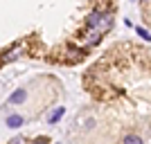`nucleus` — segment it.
<instances>
[{"label":"nucleus","mask_w":151,"mask_h":144,"mask_svg":"<svg viewBox=\"0 0 151 144\" xmlns=\"http://www.w3.org/2000/svg\"><path fill=\"white\" fill-rule=\"evenodd\" d=\"M20 54H23V45H16V47H12V50H7L2 57H0V63H12L14 59H18Z\"/></svg>","instance_id":"obj_1"},{"label":"nucleus","mask_w":151,"mask_h":144,"mask_svg":"<svg viewBox=\"0 0 151 144\" xmlns=\"http://www.w3.org/2000/svg\"><path fill=\"white\" fill-rule=\"evenodd\" d=\"M36 144H45V140H38V142H36Z\"/></svg>","instance_id":"obj_10"},{"label":"nucleus","mask_w":151,"mask_h":144,"mask_svg":"<svg viewBox=\"0 0 151 144\" xmlns=\"http://www.w3.org/2000/svg\"><path fill=\"white\" fill-rule=\"evenodd\" d=\"M111 27H113V16H111V14H104V16H101V20L97 23V27H95V32H97V34H101V32L111 29Z\"/></svg>","instance_id":"obj_2"},{"label":"nucleus","mask_w":151,"mask_h":144,"mask_svg":"<svg viewBox=\"0 0 151 144\" xmlns=\"http://www.w3.org/2000/svg\"><path fill=\"white\" fill-rule=\"evenodd\" d=\"M9 144H23V138H14V140H12Z\"/></svg>","instance_id":"obj_9"},{"label":"nucleus","mask_w":151,"mask_h":144,"mask_svg":"<svg viewBox=\"0 0 151 144\" xmlns=\"http://www.w3.org/2000/svg\"><path fill=\"white\" fill-rule=\"evenodd\" d=\"M27 99V92L25 90H18V92H14L12 97H9V104H20V101Z\"/></svg>","instance_id":"obj_4"},{"label":"nucleus","mask_w":151,"mask_h":144,"mask_svg":"<svg viewBox=\"0 0 151 144\" xmlns=\"http://www.w3.org/2000/svg\"><path fill=\"white\" fill-rule=\"evenodd\" d=\"M20 124H23V117H20V115H9V117H7V126L16 128V126H20Z\"/></svg>","instance_id":"obj_5"},{"label":"nucleus","mask_w":151,"mask_h":144,"mask_svg":"<svg viewBox=\"0 0 151 144\" xmlns=\"http://www.w3.org/2000/svg\"><path fill=\"white\" fill-rule=\"evenodd\" d=\"M124 144H145V142H142V138H140V135L129 133V135H124Z\"/></svg>","instance_id":"obj_6"},{"label":"nucleus","mask_w":151,"mask_h":144,"mask_svg":"<svg viewBox=\"0 0 151 144\" xmlns=\"http://www.w3.org/2000/svg\"><path fill=\"white\" fill-rule=\"evenodd\" d=\"M101 16H104L101 11H90V14H88V18H86L88 27H93V29H95V27H97V23L101 20Z\"/></svg>","instance_id":"obj_3"},{"label":"nucleus","mask_w":151,"mask_h":144,"mask_svg":"<svg viewBox=\"0 0 151 144\" xmlns=\"http://www.w3.org/2000/svg\"><path fill=\"white\" fill-rule=\"evenodd\" d=\"M138 36H142L145 41H151V34L147 29H142V27H138Z\"/></svg>","instance_id":"obj_8"},{"label":"nucleus","mask_w":151,"mask_h":144,"mask_svg":"<svg viewBox=\"0 0 151 144\" xmlns=\"http://www.w3.org/2000/svg\"><path fill=\"white\" fill-rule=\"evenodd\" d=\"M61 117H63V108H57V110H54V113L47 117V122H50V124H54V122H59Z\"/></svg>","instance_id":"obj_7"}]
</instances>
